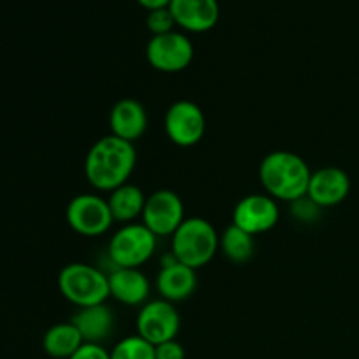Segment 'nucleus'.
<instances>
[{"mask_svg": "<svg viewBox=\"0 0 359 359\" xmlns=\"http://www.w3.org/2000/svg\"><path fill=\"white\" fill-rule=\"evenodd\" d=\"M70 359H111V353L100 344H83V347Z\"/></svg>", "mask_w": 359, "mask_h": 359, "instance_id": "nucleus-25", "label": "nucleus"}, {"mask_svg": "<svg viewBox=\"0 0 359 359\" xmlns=\"http://www.w3.org/2000/svg\"><path fill=\"white\" fill-rule=\"evenodd\" d=\"M179 330H181V316L174 304L163 298L144 304L137 316V335L153 346L175 340Z\"/></svg>", "mask_w": 359, "mask_h": 359, "instance_id": "nucleus-8", "label": "nucleus"}, {"mask_svg": "<svg viewBox=\"0 0 359 359\" xmlns=\"http://www.w3.org/2000/svg\"><path fill=\"white\" fill-rule=\"evenodd\" d=\"M154 358L156 359H186V351L182 344L177 340H168V342L154 346Z\"/></svg>", "mask_w": 359, "mask_h": 359, "instance_id": "nucleus-24", "label": "nucleus"}, {"mask_svg": "<svg viewBox=\"0 0 359 359\" xmlns=\"http://www.w3.org/2000/svg\"><path fill=\"white\" fill-rule=\"evenodd\" d=\"M146 200L147 198L144 196L142 189H140L139 186L126 182V184L112 189L111 195H109L107 198V203L114 221L130 224L133 219L142 216L144 207H146Z\"/></svg>", "mask_w": 359, "mask_h": 359, "instance_id": "nucleus-18", "label": "nucleus"}, {"mask_svg": "<svg viewBox=\"0 0 359 359\" xmlns=\"http://www.w3.org/2000/svg\"><path fill=\"white\" fill-rule=\"evenodd\" d=\"M135 163V146L111 133L98 139L88 151L84 174L95 189L111 193L128 182Z\"/></svg>", "mask_w": 359, "mask_h": 359, "instance_id": "nucleus-1", "label": "nucleus"}, {"mask_svg": "<svg viewBox=\"0 0 359 359\" xmlns=\"http://www.w3.org/2000/svg\"><path fill=\"white\" fill-rule=\"evenodd\" d=\"M83 337L72 321L51 326L42 339L46 354L55 359H70L83 347Z\"/></svg>", "mask_w": 359, "mask_h": 359, "instance_id": "nucleus-19", "label": "nucleus"}, {"mask_svg": "<svg viewBox=\"0 0 359 359\" xmlns=\"http://www.w3.org/2000/svg\"><path fill=\"white\" fill-rule=\"evenodd\" d=\"M67 223L83 237H98L112 226L114 217L107 200L98 195L83 193L74 196L67 205Z\"/></svg>", "mask_w": 359, "mask_h": 359, "instance_id": "nucleus-7", "label": "nucleus"}, {"mask_svg": "<svg viewBox=\"0 0 359 359\" xmlns=\"http://www.w3.org/2000/svg\"><path fill=\"white\" fill-rule=\"evenodd\" d=\"M167 137L181 147H191L203 139L205 116L203 111L189 100H179L168 107L165 114Z\"/></svg>", "mask_w": 359, "mask_h": 359, "instance_id": "nucleus-10", "label": "nucleus"}, {"mask_svg": "<svg viewBox=\"0 0 359 359\" xmlns=\"http://www.w3.org/2000/svg\"><path fill=\"white\" fill-rule=\"evenodd\" d=\"M58 287L63 298L79 309L105 304V300L111 297L109 277L97 266L86 265V263L67 265L60 272Z\"/></svg>", "mask_w": 359, "mask_h": 359, "instance_id": "nucleus-4", "label": "nucleus"}, {"mask_svg": "<svg viewBox=\"0 0 359 359\" xmlns=\"http://www.w3.org/2000/svg\"><path fill=\"white\" fill-rule=\"evenodd\" d=\"M144 9L154 11V9H163V7L170 6L172 0H137Z\"/></svg>", "mask_w": 359, "mask_h": 359, "instance_id": "nucleus-26", "label": "nucleus"}, {"mask_svg": "<svg viewBox=\"0 0 359 359\" xmlns=\"http://www.w3.org/2000/svg\"><path fill=\"white\" fill-rule=\"evenodd\" d=\"M72 325L79 330L84 344H100L114 332V312L105 304L81 307L72 318Z\"/></svg>", "mask_w": 359, "mask_h": 359, "instance_id": "nucleus-16", "label": "nucleus"}, {"mask_svg": "<svg viewBox=\"0 0 359 359\" xmlns=\"http://www.w3.org/2000/svg\"><path fill=\"white\" fill-rule=\"evenodd\" d=\"M156 238L144 224H125L109 242V258L118 269H139L156 251Z\"/></svg>", "mask_w": 359, "mask_h": 359, "instance_id": "nucleus-5", "label": "nucleus"}, {"mask_svg": "<svg viewBox=\"0 0 359 359\" xmlns=\"http://www.w3.org/2000/svg\"><path fill=\"white\" fill-rule=\"evenodd\" d=\"M351 191V179L346 170L339 167H323L312 172L309 184V198L321 209L335 207L347 198Z\"/></svg>", "mask_w": 359, "mask_h": 359, "instance_id": "nucleus-12", "label": "nucleus"}, {"mask_svg": "<svg viewBox=\"0 0 359 359\" xmlns=\"http://www.w3.org/2000/svg\"><path fill=\"white\" fill-rule=\"evenodd\" d=\"M195 56L191 41L181 32L153 35L146 46V58L158 72L177 74L188 69Z\"/></svg>", "mask_w": 359, "mask_h": 359, "instance_id": "nucleus-6", "label": "nucleus"}, {"mask_svg": "<svg viewBox=\"0 0 359 359\" xmlns=\"http://www.w3.org/2000/svg\"><path fill=\"white\" fill-rule=\"evenodd\" d=\"M280 210L270 195H248L235 205L233 224L252 237L266 233L279 223Z\"/></svg>", "mask_w": 359, "mask_h": 359, "instance_id": "nucleus-11", "label": "nucleus"}, {"mask_svg": "<svg viewBox=\"0 0 359 359\" xmlns=\"http://www.w3.org/2000/svg\"><path fill=\"white\" fill-rule=\"evenodd\" d=\"M312 172L307 161L291 151H273L259 165V181L266 195L283 202H294L307 195Z\"/></svg>", "mask_w": 359, "mask_h": 359, "instance_id": "nucleus-2", "label": "nucleus"}, {"mask_svg": "<svg viewBox=\"0 0 359 359\" xmlns=\"http://www.w3.org/2000/svg\"><path fill=\"white\" fill-rule=\"evenodd\" d=\"M111 359H156L154 346L142 337L132 335L119 340L111 351Z\"/></svg>", "mask_w": 359, "mask_h": 359, "instance_id": "nucleus-21", "label": "nucleus"}, {"mask_svg": "<svg viewBox=\"0 0 359 359\" xmlns=\"http://www.w3.org/2000/svg\"><path fill=\"white\" fill-rule=\"evenodd\" d=\"M217 249L219 235L203 217H188L172 235V252L179 263L193 270L209 265Z\"/></svg>", "mask_w": 359, "mask_h": 359, "instance_id": "nucleus-3", "label": "nucleus"}, {"mask_svg": "<svg viewBox=\"0 0 359 359\" xmlns=\"http://www.w3.org/2000/svg\"><path fill=\"white\" fill-rule=\"evenodd\" d=\"M168 9L177 27L191 34L212 30L219 20L217 0H172Z\"/></svg>", "mask_w": 359, "mask_h": 359, "instance_id": "nucleus-13", "label": "nucleus"}, {"mask_svg": "<svg viewBox=\"0 0 359 359\" xmlns=\"http://www.w3.org/2000/svg\"><path fill=\"white\" fill-rule=\"evenodd\" d=\"M156 290L161 298L170 304L188 300L196 290V270L179 262L174 265L161 266L156 277Z\"/></svg>", "mask_w": 359, "mask_h": 359, "instance_id": "nucleus-17", "label": "nucleus"}, {"mask_svg": "<svg viewBox=\"0 0 359 359\" xmlns=\"http://www.w3.org/2000/svg\"><path fill=\"white\" fill-rule=\"evenodd\" d=\"M321 210L323 209L314 202V200L309 198V195L291 202V214H293L297 219L304 221V223H314V221L321 216Z\"/></svg>", "mask_w": 359, "mask_h": 359, "instance_id": "nucleus-23", "label": "nucleus"}, {"mask_svg": "<svg viewBox=\"0 0 359 359\" xmlns=\"http://www.w3.org/2000/svg\"><path fill=\"white\" fill-rule=\"evenodd\" d=\"M219 248L231 263L244 265L255 255V237L231 223L219 237Z\"/></svg>", "mask_w": 359, "mask_h": 359, "instance_id": "nucleus-20", "label": "nucleus"}, {"mask_svg": "<svg viewBox=\"0 0 359 359\" xmlns=\"http://www.w3.org/2000/svg\"><path fill=\"white\" fill-rule=\"evenodd\" d=\"M146 25H147V30H149L153 35L170 34V32H174V28L177 27V23H175L174 20V14L170 13L168 7L149 11Z\"/></svg>", "mask_w": 359, "mask_h": 359, "instance_id": "nucleus-22", "label": "nucleus"}, {"mask_svg": "<svg viewBox=\"0 0 359 359\" xmlns=\"http://www.w3.org/2000/svg\"><path fill=\"white\" fill-rule=\"evenodd\" d=\"M109 291L119 304L137 307L149 298V280L139 269H118L109 273Z\"/></svg>", "mask_w": 359, "mask_h": 359, "instance_id": "nucleus-15", "label": "nucleus"}, {"mask_svg": "<svg viewBox=\"0 0 359 359\" xmlns=\"http://www.w3.org/2000/svg\"><path fill=\"white\" fill-rule=\"evenodd\" d=\"M109 125L112 135L133 144L146 133L147 112L135 98H123L111 109Z\"/></svg>", "mask_w": 359, "mask_h": 359, "instance_id": "nucleus-14", "label": "nucleus"}, {"mask_svg": "<svg viewBox=\"0 0 359 359\" xmlns=\"http://www.w3.org/2000/svg\"><path fill=\"white\" fill-rule=\"evenodd\" d=\"M184 219V203L172 189H158L146 200L142 224L156 237L174 235Z\"/></svg>", "mask_w": 359, "mask_h": 359, "instance_id": "nucleus-9", "label": "nucleus"}]
</instances>
